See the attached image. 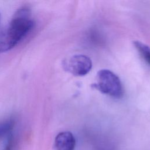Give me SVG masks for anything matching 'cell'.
<instances>
[{"label": "cell", "instance_id": "6da1fadb", "mask_svg": "<svg viewBox=\"0 0 150 150\" xmlns=\"http://www.w3.org/2000/svg\"><path fill=\"white\" fill-rule=\"evenodd\" d=\"M34 25L30 9L26 6L18 9L7 28L0 31V52L14 47L33 29Z\"/></svg>", "mask_w": 150, "mask_h": 150}, {"label": "cell", "instance_id": "7a4b0ae2", "mask_svg": "<svg viewBox=\"0 0 150 150\" xmlns=\"http://www.w3.org/2000/svg\"><path fill=\"white\" fill-rule=\"evenodd\" d=\"M93 86L101 93L115 98H121L124 94L119 77L107 69H102L97 72V81Z\"/></svg>", "mask_w": 150, "mask_h": 150}, {"label": "cell", "instance_id": "3957f363", "mask_svg": "<svg viewBox=\"0 0 150 150\" xmlns=\"http://www.w3.org/2000/svg\"><path fill=\"white\" fill-rule=\"evenodd\" d=\"M64 69L76 76H84L92 67V62L87 56L76 54L70 57L64 63Z\"/></svg>", "mask_w": 150, "mask_h": 150}, {"label": "cell", "instance_id": "277c9868", "mask_svg": "<svg viewBox=\"0 0 150 150\" xmlns=\"http://www.w3.org/2000/svg\"><path fill=\"white\" fill-rule=\"evenodd\" d=\"M54 142L57 150H74L76 146L75 138L69 131L59 133L55 138Z\"/></svg>", "mask_w": 150, "mask_h": 150}, {"label": "cell", "instance_id": "5b68a950", "mask_svg": "<svg viewBox=\"0 0 150 150\" xmlns=\"http://www.w3.org/2000/svg\"><path fill=\"white\" fill-rule=\"evenodd\" d=\"M133 44L141 57L150 66V47L138 40L133 42Z\"/></svg>", "mask_w": 150, "mask_h": 150}, {"label": "cell", "instance_id": "8992f818", "mask_svg": "<svg viewBox=\"0 0 150 150\" xmlns=\"http://www.w3.org/2000/svg\"><path fill=\"white\" fill-rule=\"evenodd\" d=\"M13 119L10 118L0 122V138L8 134L14 126Z\"/></svg>", "mask_w": 150, "mask_h": 150}, {"label": "cell", "instance_id": "52a82bcc", "mask_svg": "<svg viewBox=\"0 0 150 150\" xmlns=\"http://www.w3.org/2000/svg\"><path fill=\"white\" fill-rule=\"evenodd\" d=\"M13 136L12 135H9L8 141L6 144V145L4 149V150H12L13 146Z\"/></svg>", "mask_w": 150, "mask_h": 150}]
</instances>
